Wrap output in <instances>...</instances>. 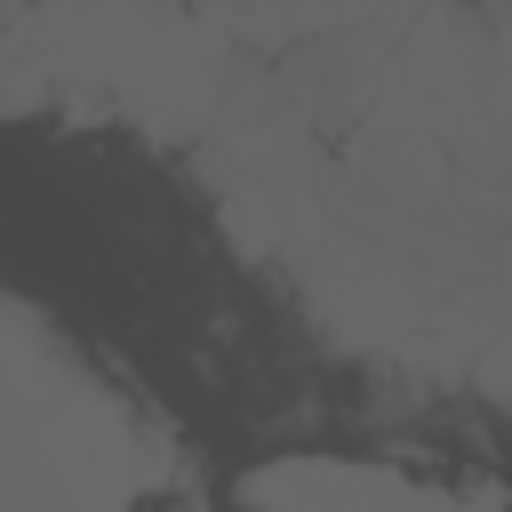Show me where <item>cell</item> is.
Segmentation results:
<instances>
[{
    "label": "cell",
    "mask_w": 512,
    "mask_h": 512,
    "mask_svg": "<svg viewBox=\"0 0 512 512\" xmlns=\"http://www.w3.org/2000/svg\"><path fill=\"white\" fill-rule=\"evenodd\" d=\"M160 472L136 408L24 304H0V512H128Z\"/></svg>",
    "instance_id": "cell-1"
},
{
    "label": "cell",
    "mask_w": 512,
    "mask_h": 512,
    "mask_svg": "<svg viewBox=\"0 0 512 512\" xmlns=\"http://www.w3.org/2000/svg\"><path fill=\"white\" fill-rule=\"evenodd\" d=\"M240 504L248 512H496V504H464L448 488H424L392 464H352V456H280L240 480Z\"/></svg>",
    "instance_id": "cell-2"
}]
</instances>
